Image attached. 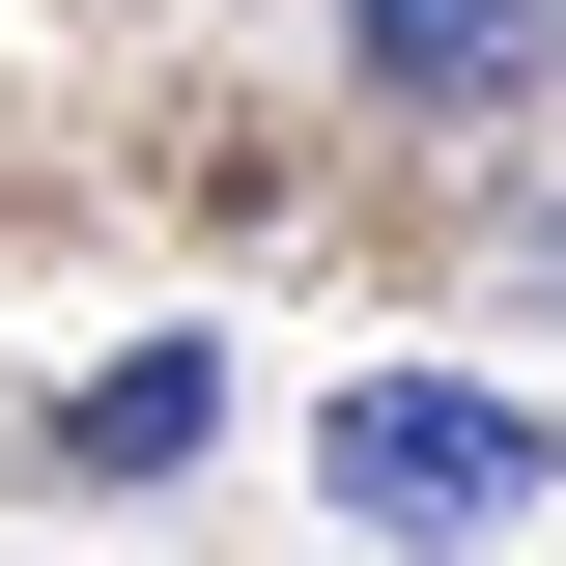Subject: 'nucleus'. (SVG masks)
I'll use <instances>...</instances> for the list:
<instances>
[{
    "instance_id": "nucleus-2",
    "label": "nucleus",
    "mask_w": 566,
    "mask_h": 566,
    "mask_svg": "<svg viewBox=\"0 0 566 566\" xmlns=\"http://www.w3.org/2000/svg\"><path fill=\"white\" fill-rule=\"evenodd\" d=\"M368 114H538L566 85V0H340Z\"/></svg>"
},
{
    "instance_id": "nucleus-1",
    "label": "nucleus",
    "mask_w": 566,
    "mask_h": 566,
    "mask_svg": "<svg viewBox=\"0 0 566 566\" xmlns=\"http://www.w3.org/2000/svg\"><path fill=\"white\" fill-rule=\"evenodd\" d=\"M538 482H566V424L482 397V368H340L312 397V510L340 538H538Z\"/></svg>"
},
{
    "instance_id": "nucleus-3",
    "label": "nucleus",
    "mask_w": 566,
    "mask_h": 566,
    "mask_svg": "<svg viewBox=\"0 0 566 566\" xmlns=\"http://www.w3.org/2000/svg\"><path fill=\"white\" fill-rule=\"evenodd\" d=\"M57 453H85V482H199V453H227V368H199V340H114V368L57 397Z\"/></svg>"
}]
</instances>
